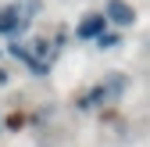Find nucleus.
I'll return each instance as SVG.
<instances>
[{
	"mask_svg": "<svg viewBox=\"0 0 150 147\" xmlns=\"http://www.w3.org/2000/svg\"><path fill=\"white\" fill-rule=\"evenodd\" d=\"M125 86H129L125 76H107V79H100V83H93L89 90H82L79 101H75V108H79V111L104 108V104H111V101H118V97L125 93Z\"/></svg>",
	"mask_w": 150,
	"mask_h": 147,
	"instance_id": "1",
	"label": "nucleus"
},
{
	"mask_svg": "<svg viewBox=\"0 0 150 147\" xmlns=\"http://www.w3.org/2000/svg\"><path fill=\"white\" fill-rule=\"evenodd\" d=\"M118 43H122V32H111V29L97 40V47H100V50H111V47H118Z\"/></svg>",
	"mask_w": 150,
	"mask_h": 147,
	"instance_id": "5",
	"label": "nucleus"
},
{
	"mask_svg": "<svg viewBox=\"0 0 150 147\" xmlns=\"http://www.w3.org/2000/svg\"><path fill=\"white\" fill-rule=\"evenodd\" d=\"M40 4H7V7H0V36H7V40H22L25 29L32 25V18L40 14L36 11Z\"/></svg>",
	"mask_w": 150,
	"mask_h": 147,
	"instance_id": "2",
	"label": "nucleus"
},
{
	"mask_svg": "<svg viewBox=\"0 0 150 147\" xmlns=\"http://www.w3.org/2000/svg\"><path fill=\"white\" fill-rule=\"evenodd\" d=\"M104 32H107L104 11H89V14H82L79 22H75V40H79V43H97Z\"/></svg>",
	"mask_w": 150,
	"mask_h": 147,
	"instance_id": "3",
	"label": "nucleus"
},
{
	"mask_svg": "<svg viewBox=\"0 0 150 147\" xmlns=\"http://www.w3.org/2000/svg\"><path fill=\"white\" fill-rule=\"evenodd\" d=\"M7 129V118H4V111H0V133H4Z\"/></svg>",
	"mask_w": 150,
	"mask_h": 147,
	"instance_id": "6",
	"label": "nucleus"
},
{
	"mask_svg": "<svg viewBox=\"0 0 150 147\" xmlns=\"http://www.w3.org/2000/svg\"><path fill=\"white\" fill-rule=\"evenodd\" d=\"M4 83H7V76H4V72H0V86H4Z\"/></svg>",
	"mask_w": 150,
	"mask_h": 147,
	"instance_id": "7",
	"label": "nucleus"
},
{
	"mask_svg": "<svg viewBox=\"0 0 150 147\" xmlns=\"http://www.w3.org/2000/svg\"><path fill=\"white\" fill-rule=\"evenodd\" d=\"M100 11H104V18H107V25H118V29H125V25L136 22V11H132L129 0H104Z\"/></svg>",
	"mask_w": 150,
	"mask_h": 147,
	"instance_id": "4",
	"label": "nucleus"
}]
</instances>
